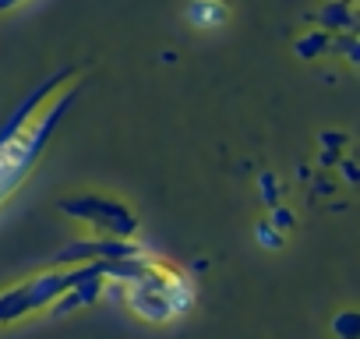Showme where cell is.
Segmentation results:
<instances>
[{"mask_svg": "<svg viewBox=\"0 0 360 339\" xmlns=\"http://www.w3.org/2000/svg\"><path fill=\"white\" fill-rule=\"evenodd\" d=\"M25 314H32V304H29V286H25V283H18V286H11V290L0 293V325L18 321V318H25Z\"/></svg>", "mask_w": 360, "mask_h": 339, "instance_id": "cell-7", "label": "cell"}, {"mask_svg": "<svg viewBox=\"0 0 360 339\" xmlns=\"http://www.w3.org/2000/svg\"><path fill=\"white\" fill-rule=\"evenodd\" d=\"M262 191H265V205L276 209V205H279V188H276L272 174H262Z\"/></svg>", "mask_w": 360, "mask_h": 339, "instance_id": "cell-11", "label": "cell"}, {"mask_svg": "<svg viewBox=\"0 0 360 339\" xmlns=\"http://www.w3.org/2000/svg\"><path fill=\"white\" fill-rule=\"evenodd\" d=\"M71 99H75V96H64V99L36 124L32 134L15 131V124H8L4 131H0V195H8V191L29 174V166L39 159L43 141L53 134V127L60 124V117H64V110L71 106Z\"/></svg>", "mask_w": 360, "mask_h": 339, "instance_id": "cell-2", "label": "cell"}, {"mask_svg": "<svg viewBox=\"0 0 360 339\" xmlns=\"http://www.w3.org/2000/svg\"><path fill=\"white\" fill-rule=\"evenodd\" d=\"M332 335L335 339H360V314L356 311L332 314Z\"/></svg>", "mask_w": 360, "mask_h": 339, "instance_id": "cell-9", "label": "cell"}, {"mask_svg": "<svg viewBox=\"0 0 360 339\" xmlns=\"http://www.w3.org/2000/svg\"><path fill=\"white\" fill-rule=\"evenodd\" d=\"M321 32L328 36H356V11L353 0H325V8L318 11Z\"/></svg>", "mask_w": 360, "mask_h": 339, "instance_id": "cell-5", "label": "cell"}, {"mask_svg": "<svg viewBox=\"0 0 360 339\" xmlns=\"http://www.w3.org/2000/svg\"><path fill=\"white\" fill-rule=\"evenodd\" d=\"M226 18H230V11L223 0H191V8H188V22L198 29H216Z\"/></svg>", "mask_w": 360, "mask_h": 339, "instance_id": "cell-6", "label": "cell"}, {"mask_svg": "<svg viewBox=\"0 0 360 339\" xmlns=\"http://www.w3.org/2000/svg\"><path fill=\"white\" fill-rule=\"evenodd\" d=\"M272 226H276L279 234L290 230V226H293V212H286L283 205H276V209H272Z\"/></svg>", "mask_w": 360, "mask_h": 339, "instance_id": "cell-12", "label": "cell"}, {"mask_svg": "<svg viewBox=\"0 0 360 339\" xmlns=\"http://www.w3.org/2000/svg\"><path fill=\"white\" fill-rule=\"evenodd\" d=\"M328 46H332V36L321 32V29H314V32H304V36L293 43V53H297L300 60H318V57L328 53Z\"/></svg>", "mask_w": 360, "mask_h": 339, "instance_id": "cell-8", "label": "cell"}, {"mask_svg": "<svg viewBox=\"0 0 360 339\" xmlns=\"http://www.w3.org/2000/svg\"><path fill=\"white\" fill-rule=\"evenodd\" d=\"M22 0H0V11H11V8H18Z\"/></svg>", "mask_w": 360, "mask_h": 339, "instance_id": "cell-13", "label": "cell"}, {"mask_svg": "<svg viewBox=\"0 0 360 339\" xmlns=\"http://www.w3.org/2000/svg\"><path fill=\"white\" fill-rule=\"evenodd\" d=\"M255 237H258V244H262V248H272V251H276V248H283V234H279L272 223H258V226H255Z\"/></svg>", "mask_w": 360, "mask_h": 339, "instance_id": "cell-10", "label": "cell"}, {"mask_svg": "<svg viewBox=\"0 0 360 339\" xmlns=\"http://www.w3.org/2000/svg\"><path fill=\"white\" fill-rule=\"evenodd\" d=\"M191 300L195 297H191V286L184 279L169 269H162V265H152V262H145L141 276L127 286V304L145 321H169Z\"/></svg>", "mask_w": 360, "mask_h": 339, "instance_id": "cell-1", "label": "cell"}, {"mask_svg": "<svg viewBox=\"0 0 360 339\" xmlns=\"http://www.w3.org/2000/svg\"><path fill=\"white\" fill-rule=\"evenodd\" d=\"M141 248L134 241H117V237H89V241H71L57 251L60 265H113V262H138Z\"/></svg>", "mask_w": 360, "mask_h": 339, "instance_id": "cell-4", "label": "cell"}, {"mask_svg": "<svg viewBox=\"0 0 360 339\" xmlns=\"http://www.w3.org/2000/svg\"><path fill=\"white\" fill-rule=\"evenodd\" d=\"M57 209L71 219H82L96 230V237H117V241H134L138 234V216L127 209L120 198L110 195H68L57 202Z\"/></svg>", "mask_w": 360, "mask_h": 339, "instance_id": "cell-3", "label": "cell"}]
</instances>
